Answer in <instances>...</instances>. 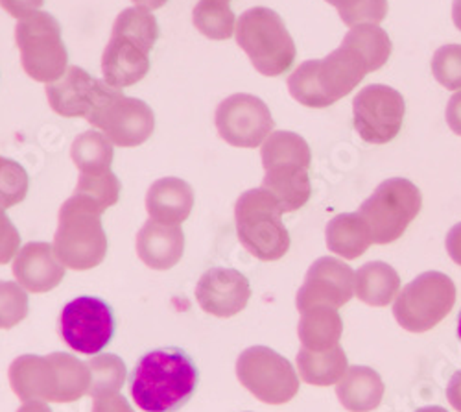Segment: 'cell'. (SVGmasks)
Listing matches in <instances>:
<instances>
[{"label": "cell", "instance_id": "9c48e42d", "mask_svg": "<svg viewBox=\"0 0 461 412\" xmlns=\"http://www.w3.org/2000/svg\"><path fill=\"white\" fill-rule=\"evenodd\" d=\"M237 378L262 403L283 405L299 392V378L290 361L266 346H251L239 355Z\"/></svg>", "mask_w": 461, "mask_h": 412}, {"label": "cell", "instance_id": "603a6c76", "mask_svg": "<svg viewBox=\"0 0 461 412\" xmlns=\"http://www.w3.org/2000/svg\"><path fill=\"white\" fill-rule=\"evenodd\" d=\"M279 202L283 213L301 209L311 198L312 187L309 169L301 165H279L264 170L262 185Z\"/></svg>", "mask_w": 461, "mask_h": 412}, {"label": "cell", "instance_id": "ba28073f", "mask_svg": "<svg viewBox=\"0 0 461 412\" xmlns=\"http://www.w3.org/2000/svg\"><path fill=\"white\" fill-rule=\"evenodd\" d=\"M420 206L422 198L415 183L406 178H390L376 187L358 213L369 224L373 244H390L402 237Z\"/></svg>", "mask_w": 461, "mask_h": 412}, {"label": "cell", "instance_id": "8fae6325", "mask_svg": "<svg viewBox=\"0 0 461 412\" xmlns=\"http://www.w3.org/2000/svg\"><path fill=\"white\" fill-rule=\"evenodd\" d=\"M220 137L237 148H257L274 132L272 111L255 95L237 93L221 100L214 115Z\"/></svg>", "mask_w": 461, "mask_h": 412}, {"label": "cell", "instance_id": "8992f818", "mask_svg": "<svg viewBox=\"0 0 461 412\" xmlns=\"http://www.w3.org/2000/svg\"><path fill=\"white\" fill-rule=\"evenodd\" d=\"M15 43L24 72L35 82L54 84L67 72L68 58L61 41V28L47 12H35L19 19Z\"/></svg>", "mask_w": 461, "mask_h": 412}, {"label": "cell", "instance_id": "4316f807", "mask_svg": "<svg viewBox=\"0 0 461 412\" xmlns=\"http://www.w3.org/2000/svg\"><path fill=\"white\" fill-rule=\"evenodd\" d=\"M295 362L299 378L312 387L336 385L349 368L348 355L339 344L325 352H312L301 346Z\"/></svg>", "mask_w": 461, "mask_h": 412}, {"label": "cell", "instance_id": "1f68e13d", "mask_svg": "<svg viewBox=\"0 0 461 412\" xmlns=\"http://www.w3.org/2000/svg\"><path fill=\"white\" fill-rule=\"evenodd\" d=\"M111 35L124 37V40L139 45L142 50L149 54V50L158 41L159 26L149 10L142 6H133V8L122 10L119 17L114 19Z\"/></svg>", "mask_w": 461, "mask_h": 412}, {"label": "cell", "instance_id": "836d02e7", "mask_svg": "<svg viewBox=\"0 0 461 412\" xmlns=\"http://www.w3.org/2000/svg\"><path fill=\"white\" fill-rule=\"evenodd\" d=\"M89 373H91V385H89V396L93 399L105 398L119 394L124 381H126V364L121 357L113 353H102L95 355L89 362Z\"/></svg>", "mask_w": 461, "mask_h": 412}, {"label": "cell", "instance_id": "681fc988", "mask_svg": "<svg viewBox=\"0 0 461 412\" xmlns=\"http://www.w3.org/2000/svg\"><path fill=\"white\" fill-rule=\"evenodd\" d=\"M452 21L456 28L461 32V0H454L452 3Z\"/></svg>", "mask_w": 461, "mask_h": 412}, {"label": "cell", "instance_id": "f5cc1de1", "mask_svg": "<svg viewBox=\"0 0 461 412\" xmlns=\"http://www.w3.org/2000/svg\"><path fill=\"white\" fill-rule=\"evenodd\" d=\"M223 3H229V0H223Z\"/></svg>", "mask_w": 461, "mask_h": 412}, {"label": "cell", "instance_id": "816d5d0a", "mask_svg": "<svg viewBox=\"0 0 461 412\" xmlns=\"http://www.w3.org/2000/svg\"><path fill=\"white\" fill-rule=\"evenodd\" d=\"M457 336H459V341H461V313H459V318H457Z\"/></svg>", "mask_w": 461, "mask_h": 412}, {"label": "cell", "instance_id": "f6af8a7d", "mask_svg": "<svg viewBox=\"0 0 461 412\" xmlns=\"http://www.w3.org/2000/svg\"><path fill=\"white\" fill-rule=\"evenodd\" d=\"M445 246H447L450 259L456 265L461 267V222H457L456 226L450 228V232L447 233V239H445Z\"/></svg>", "mask_w": 461, "mask_h": 412}, {"label": "cell", "instance_id": "d6a6232c", "mask_svg": "<svg viewBox=\"0 0 461 412\" xmlns=\"http://www.w3.org/2000/svg\"><path fill=\"white\" fill-rule=\"evenodd\" d=\"M192 23L200 33L214 41L229 40L237 28L235 14L223 0H200L192 10Z\"/></svg>", "mask_w": 461, "mask_h": 412}, {"label": "cell", "instance_id": "6da1fadb", "mask_svg": "<svg viewBox=\"0 0 461 412\" xmlns=\"http://www.w3.org/2000/svg\"><path fill=\"white\" fill-rule=\"evenodd\" d=\"M198 373L179 350L146 353L131 373V398L144 412H176L194 394Z\"/></svg>", "mask_w": 461, "mask_h": 412}, {"label": "cell", "instance_id": "83f0119b", "mask_svg": "<svg viewBox=\"0 0 461 412\" xmlns=\"http://www.w3.org/2000/svg\"><path fill=\"white\" fill-rule=\"evenodd\" d=\"M260 160L264 170L279 165H301L311 167V146L299 133L294 132H272L260 144Z\"/></svg>", "mask_w": 461, "mask_h": 412}, {"label": "cell", "instance_id": "7a4b0ae2", "mask_svg": "<svg viewBox=\"0 0 461 412\" xmlns=\"http://www.w3.org/2000/svg\"><path fill=\"white\" fill-rule=\"evenodd\" d=\"M102 215L95 204L80 195H72L63 202L52 248L65 269L91 270L102 263L107 252Z\"/></svg>", "mask_w": 461, "mask_h": 412}, {"label": "cell", "instance_id": "b9f144b4", "mask_svg": "<svg viewBox=\"0 0 461 412\" xmlns=\"http://www.w3.org/2000/svg\"><path fill=\"white\" fill-rule=\"evenodd\" d=\"M43 3L45 0H0V6L19 21L35 12H40Z\"/></svg>", "mask_w": 461, "mask_h": 412}, {"label": "cell", "instance_id": "60d3db41", "mask_svg": "<svg viewBox=\"0 0 461 412\" xmlns=\"http://www.w3.org/2000/svg\"><path fill=\"white\" fill-rule=\"evenodd\" d=\"M21 237L14 222L6 215V209L0 207V265H6L19 252Z\"/></svg>", "mask_w": 461, "mask_h": 412}, {"label": "cell", "instance_id": "d6986e66", "mask_svg": "<svg viewBox=\"0 0 461 412\" xmlns=\"http://www.w3.org/2000/svg\"><path fill=\"white\" fill-rule=\"evenodd\" d=\"M149 70L148 52L139 45L111 35L102 54L104 82L114 89H124L140 82Z\"/></svg>", "mask_w": 461, "mask_h": 412}, {"label": "cell", "instance_id": "f1b7e54d", "mask_svg": "<svg viewBox=\"0 0 461 412\" xmlns=\"http://www.w3.org/2000/svg\"><path fill=\"white\" fill-rule=\"evenodd\" d=\"M113 146L102 132L89 130L72 141L70 158L80 174H100L111 170Z\"/></svg>", "mask_w": 461, "mask_h": 412}, {"label": "cell", "instance_id": "277c9868", "mask_svg": "<svg viewBox=\"0 0 461 412\" xmlns=\"http://www.w3.org/2000/svg\"><path fill=\"white\" fill-rule=\"evenodd\" d=\"M283 209L264 187L242 193L235 204L237 233L242 246L260 261H277L290 248Z\"/></svg>", "mask_w": 461, "mask_h": 412}, {"label": "cell", "instance_id": "d4e9b609", "mask_svg": "<svg viewBox=\"0 0 461 412\" xmlns=\"http://www.w3.org/2000/svg\"><path fill=\"white\" fill-rule=\"evenodd\" d=\"M399 292L401 278L397 270L384 261H371L355 272V296L366 306L386 307Z\"/></svg>", "mask_w": 461, "mask_h": 412}, {"label": "cell", "instance_id": "44dd1931", "mask_svg": "<svg viewBox=\"0 0 461 412\" xmlns=\"http://www.w3.org/2000/svg\"><path fill=\"white\" fill-rule=\"evenodd\" d=\"M96 78H91L82 67H68L63 77L47 86L50 107L63 117H86L93 105Z\"/></svg>", "mask_w": 461, "mask_h": 412}, {"label": "cell", "instance_id": "2e32d148", "mask_svg": "<svg viewBox=\"0 0 461 412\" xmlns=\"http://www.w3.org/2000/svg\"><path fill=\"white\" fill-rule=\"evenodd\" d=\"M367 72L369 67L364 56L348 45H339L318 63L320 86L332 104L353 93Z\"/></svg>", "mask_w": 461, "mask_h": 412}, {"label": "cell", "instance_id": "74e56055", "mask_svg": "<svg viewBox=\"0 0 461 412\" xmlns=\"http://www.w3.org/2000/svg\"><path fill=\"white\" fill-rule=\"evenodd\" d=\"M28 193V174L14 160L0 158V207H12Z\"/></svg>", "mask_w": 461, "mask_h": 412}, {"label": "cell", "instance_id": "3957f363", "mask_svg": "<svg viewBox=\"0 0 461 412\" xmlns=\"http://www.w3.org/2000/svg\"><path fill=\"white\" fill-rule=\"evenodd\" d=\"M237 45L262 77H281L295 60V43L283 19L270 8L246 10L235 28Z\"/></svg>", "mask_w": 461, "mask_h": 412}, {"label": "cell", "instance_id": "f35d334b", "mask_svg": "<svg viewBox=\"0 0 461 412\" xmlns=\"http://www.w3.org/2000/svg\"><path fill=\"white\" fill-rule=\"evenodd\" d=\"M432 74L445 89H461V45L450 43L439 47L432 56Z\"/></svg>", "mask_w": 461, "mask_h": 412}, {"label": "cell", "instance_id": "8d00e7d4", "mask_svg": "<svg viewBox=\"0 0 461 412\" xmlns=\"http://www.w3.org/2000/svg\"><path fill=\"white\" fill-rule=\"evenodd\" d=\"M339 14L343 24H380L388 15V0H325Z\"/></svg>", "mask_w": 461, "mask_h": 412}, {"label": "cell", "instance_id": "484cf974", "mask_svg": "<svg viewBox=\"0 0 461 412\" xmlns=\"http://www.w3.org/2000/svg\"><path fill=\"white\" fill-rule=\"evenodd\" d=\"M343 322L338 309L318 306L301 313L297 334L301 346L312 352H325L339 344Z\"/></svg>", "mask_w": 461, "mask_h": 412}, {"label": "cell", "instance_id": "f546056e", "mask_svg": "<svg viewBox=\"0 0 461 412\" xmlns=\"http://www.w3.org/2000/svg\"><path fill=\"white\" fill-rule=\"evenodd\" d=\"M341 45L353 47L367 61L369 72L382 69L392 56V40L378 24H357L345 33Z\"/></svg>", "mask_w": 461, "mask_h": 412}, {"label": "cell", "instance_id": "e575fe53", "mask_svg": "<svg viewBox=\"0 0 461 412\" xmlns=\"http://www.w3.org/2000/svg\"><path fill=\"white\" fill-rule=\"evenodd\" d=\"M318 63L320 60L303 61L288 78V91L294 100L306 107H329L332 100L323 93L318 78Z\"/></svg>", "mask_w": 461, "mask_h": 412}, {"label": "cell", "instance_id": "30bf717a", "mask_svg": "<svg viewBox=\"0 0 461 412\" xmlns=\"http://www.w3.org/2000/svg\"><path fill=\"white\" fill-rule=\"evenodd\" d=\"M404 114L406 104L402 95L390 86H366L353 100L355 128L371 144L393 141L402 128Z\"/></svg>", "mask_w": 461, "mask_h": 412}, {"label": "cell", "instance_id": "7dc6e473", "mask_svg": "<svg viewBox=\"0 0 461 412\" xmlns=\"http://www.w3.org/2000/svg\"><path fill=\"white\" fill-rule=\"evenodd\" d=\"M17 412H52L45 401H24Z\"/></svg>", "mask_w": 461, "mask_h": 412}, {"label": "cell", "instance_id": "cb8c5ba5", "mask_svg": "<svg viewBox=\"0 0 461 412\" xmlns=\"http://www.w3.org/2000/svg\"><path fill=\"white\" fill-rule=\"evenodd\" d=\"M329 252L348 261L358 259L373 244V233L364 216L357 213L336 215L325 228Z\"/></svg>", "mask_w": 461, "mask_h": 412}, {"label": "cell", "instance_id": "9a60e30c", "mask_svg": "<svg viewBox=\"0 0 461 412\" xmlns=\"http://www.w3.org/2000/svg\"><path fill=\"white\" fill-rule=\"evenodd\" d=\"M12 270L17 283L30 292H49L65 276V267L49 243L24 244L14 257Z\"/></svg>", "mask_w": 461, "mask_h": 412}, {"label": "cell", "instance_id": "ee69618b", "mask_svg": "<svg viewBox=\"0 0 461 412\" xmlns=\"http://www.w3.org/2000/svg\"><path fill=\"white\" fill-rule=\"evenodd\" d=\"M445 119H447L448 128L456 135H461V89L450 96L447 109H445Z\"/></svg>", "mask_w": 461, "mask_h": 412}, {"label": "cell", "instance_id": "52a82bcc", "mask_svg": "<svg viewBox=\"0 0 461 412\" xmlns=\"http://www.w3.org/2000/svg\"><path fill=\"white\" fill-rule=\"evenodd\" d=\"M456 304V285L443 272H422L393 299V316L410 333L434 329Z\"/></svg>", "mask_w": 461, "mask_h": 412}, {"label": "cell", "instance_id": "7bdbcfd3", "mask_svg": "<svg viewBox=\"0 0 461 412\" xmlns=\"http://www.w3.org/2000/svg\"><path fill=\"white\" fill-rule=\"evenodd\" d=\"M93 412H133V408L121 394H113L95 399Z\"/></svg>", "mask_w": 461, "mask_h": 412}, {"label": "cell", "instance_id": "ab89813d", "mask_svg": "<svg viewBox=\"0 0 461 412\" xmlns=\"http://www.w3.org/2000/svg\"><path fill=\"white\" fill-rule=\"evenodd\" d=\"M28 315V294L14 281H0V329H10Z\"/></svg>", "mask_w": 461, "mask_h": 412}, {"label": "cell", "instance_id": "7c38bea8", "mask_svg": "<svg viewBox=\"0 0 461 412\" xmlns=\"http://www.w3.org/2000/svg\"><path fill=\"white\" fill-rule=\"evenodd\" d=\"M65 343L86 355H95L113 336V315L98 298L82 296L68 302L59 316Z\"/></svg>", "mask_w": 461, "mask_h": 412}, {"label": "cell", "instance_id": "c3c4849f", "mask_svg": "<svg viewBox=\"0 0 461 412\" xmlns=\"http://www.w3.org/2000/svg\"><path fill=\"white\" fill-rule=\"evenodd\" d=\"M131 3L135 5V6H142V8H146V10H158V8H161V6H165L167 5V0H131Z\"/></svg>", "mask_w": 461, "mask_h": 412}, {"label": "cell", "instance_id": "4dcf8cb0", "mask_svg": "<svg viewBox=\"0 0 461 412\" xmlns=\"http://www.w3.org/2000/svg\"><path fill=\"white\" fill-rule=\"evenodd\" d=\"M49 359L52 361L58 376L56 403H72L89 392L91 373L87 362L67 353H52Z\"/></svg>", "mask_w": 461, "mask_h": 412}, {"label": "cell", "instance_id": "ffe728a7", "mask_svg": "<svg viewBox=\"0 0 461 412\" xmlns=\"http://www.w3.org/2000/svg\"><path fill=\"white\" fill-rule=\"evenodd\" d=\"M194 207V191L181 178H161L149 185L146 193V211L151 220L167 226L183 224Z\"/></svg>", "mask_w": 461, "mask_h": 412}, {"label": "cell", "instance_id": "e0dca14e", "mask_svg": "<svg viewBox=\"0 0 461 412\" xmlns=\"http://www.w3.org/2000/svg\"><path fill=\"white\" fill-rule=\"evenodd\" d=\"M135 248L146 267L153 270H170L183 257L185 235L179 226H167L149 218L137 233Z\"/></svg>", "mask_w": 461, "mask_h": 412}, {"label": "cell", "instance_id": "4fadbf2b", "mask_svg": "<svg viewBox=\"0 0 461 412\" xmlns=\"http://www.w3.org/2000/svg\"><path fill=\"white\" fill-rule=\"evenodd\" d=\"M355 296V270L336 257H320L311 265L295 294L297 311L325 306L339 309Z\"/></svg>", "mask_w": 461, "mask_h": 412}, {"label": "cell", "instance_id": "d590c367", "mask_svg": "<svg viewBox=\"0 0 461 412\" xmlns=\"http://www.w3.org/2000/svg\"><path fill=\"white\" fill-rule=\"evenodd\" d=\"M74 195L87 198L104 213L119 202L121 181L111 170L100 174H80Z\"/></svg>", "mask_w": 461, "mask_h": 412}, {"label": "cell", "instance_id": "5b68a950", "mask_svg": "<svg viewBox=\"0 0 461 412\" xmlns=\"http://www.w3.org/2000/svg\"><path fill=\"white\" fill-rule=\"evenodd\" d=\"M86 121L114 146L122 148L142 144L156 128V117L146 102L126 96L121 89H114L102 80H96L93 105Z\"/></svg>", "mask_w": 461, "mask_h": 412}, {"label": "cell", "instance_id": "f907efd6", "mask_svg": "<svg viewBox=\"0 0 461 412\" xmlns=\"http://www.w3.org/2000/svg\"><path fill=\"white\" fill-rule=\"evenodd\" d=\"M415 412H448V410L443 407H422V408H417Z\"/></svg>", "mask_w": 461, "mask_h": 412}, {"label": "cell", "instance_id": "ac0fdd59", "mask_svg": "<svg viewBox=\"0 0 461 412\" xmlns=\"http://www.w3.org/2000/svg\"><path fill=\"white\" fill-rule=\"evenodd\" d=\"M10 385L23 401L58 399V376L52 361L41 355H21L10 364Z\"/></svg>", "mask_w": 461, "mask_h": 412}, {"label": "cell", "instance_id": "bcb514c9", "mask_svg": "<svg viewBox=\"0 0 461 412\" xmlns=\"http://www.w3.org/2000/svg\"><path fill=\"white\" fill-rule=\"evenodd\" d=\"M447 399L452 405V408H456L457 412H461V370L456 371L454 376L448 381L447 387Z\"/></svg>", "mask_w": 461, "mask_h": 412}, {"label": "cell", "instance_id": "5bb4252c", "mask_svg": "<svg viewBox=\"0 0 461 412\" xmlns=\"http://www.w3.org/2000/svg\"><path fill=\"white\" fill-rule=\"evenodd\" d=\"M251 296L249 281L233 269H211L196 285V299L200 307L220 318L235 316L246 309Z\"/></svg>", "mask_w": 461, "mask_h": 412}, {"label": "cell", "instance_id": "7402d4cb", "mask_svg": "<svg viewBox=\"0 0 461 412\" xmlns=\"http://www.w3.org/2000/svg\"><path fill=\"white\" fill-rule=\"evenodd\" d=\"M384 383L369 366H349L345 376L336 383V396L343 408L349 412L375 410L384 398Z\"/></svg>", "mask_w": 461, "mask_h": 412}]
</instances>
